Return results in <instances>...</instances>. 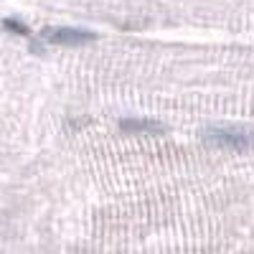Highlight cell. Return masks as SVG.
I'll list each match as a JSON object with an SVG mask.
<instances>
[{
    "mask_svg": "<svg viewBox=\"0 0 254 254\" xmlns=\"http://www.w3.org/2000/svg\"><path fill=\"white\" fill-rule=\"evenodd\" d=\"M203 142L211 147H221L231 153H252L254 150V130L242 125H211L201 132Z\"/></svg>",
    "mask_w": 254,
    "mask_h": 254,
    "instance_id": "6da1fadb",
    "label": "cell"
},
{
    "mask_svg": "<svg viewBox=\"0 0 254 254\" xmlns=\"http://www.w3.org/2000/svg\"><path fill=\"white\" fill-rule=\"evenodd\" d=\"M120 130L132 132V135H160L165 130V125L158 120H122Z\"/></svg>",
    "mask_w": 254,
    "mask_h": 254,
    "instance_id": "7a4b0ae2",
    "label": "cell"
},
{
    "mask_svg": "<svg viewBox=\"0 0 254 254\" xmlns=\"http://www.w3.org/2000/svg\"><path fill=\"white\" fill-rule=\"evenodd\" d=\"M49 38L56 41V44L79 46V44H87V41H94V33H89V31H74V28H61V31H49Z\"/></svg>",
    "mask_w": 254,
    "mask_h": 254,
    "instance_id": "3957f363",
    "label": "cell"
}]
</instances>
